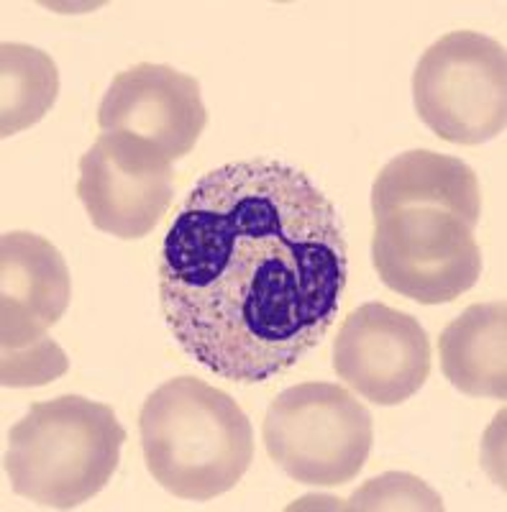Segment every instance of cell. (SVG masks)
Returning a JSON list of instances; mask_svg holds the SVG:
<instances>
[{
  "instance_id": "cell-2",
  "label": "cell",
  "mask_w": 507,
  "mask_h": 512,
  "mask_svg": "<svg viewBox=\"0 0 507 512\" xmlns=\"http://www.w3.org/2000/svg\"><path fill=\"white\" fill-rule=\"evenodd\" d=\"M139 433L149 474L180 500L226 495L254 461V431L239 402L195 377L159 384L144 400Z\"/></svg>"
},
{
  "instance_id": "cell-5",
  "label": "cell",
  "mask_w": 507,
  "mask_h": 512,
  "mask_svg": "<svg viewBox=\"0 0 507 512\" xmlns=\"http://www.w3.org/2000/svg\"><path fill=\"white\" fill-rule=\"evenodd\" d=\"M477 216L438 203H405L374 213L372 262L379 280L420 305H446L482 277Z\"/></svg>"
},
{
  "instance_id": "cell-6",
  "label": "cell",
  "mask_w": 507,
  "mask_h": 512,
  "mask_svg": "<svg viewBox=\"0 0 507 512\" xmlns=\"http://www.w3.org/2000/svg\"><path fill=\"white\" fill-rule=\"evenodd\" d=\"M262 438L269 459L290 479L338 487L362 474L374 446V423L341 384L303 382L269 405Z\"/></svg>"
},
{
  "instance_id": "cell-14",
  "label": "cell",
  "mask_w": 507,
  "mask_h": 512,
  "mask_svg": "<svg viewBox=\"0 0 507 512\" xmlns=\"http://www.w3.org/2000/svg\"><path fill=\"white\" fill-rule=\"evenodd\" d=\"M336 510H443L441 497L420 477L387 472L369 479L349 500H333Z\"/></svg>"
},
{
  "instance_id": "cell-7",
  "label": "cell",
  "mask_w": 507,
  "mask_h": 512,
  "mask_svg": "<svg viewBox=\"0 0 507 512\" xmlns=\"http://www.w3.org/2000/svg\"><path fill=\"white\" fill-rule=\"evenodd\" d=\"M418 118L438 139L477 146L507 126V52L479 31L433 41L413 72Z\"/></svg>"
},
{
  "instance_id": "cell-13",
  "label": "cell",
  "mask_w": 507,
  "mask_h": 512,
  "mask_svg": "<svg viewBox=\"0 0 507 512\" xmlns=\"http://www.w3.org/2000/svg\"><path fill=\"white\" fill-rule=\"evenodd\" d=\"M59 93L54 59L29 44L0 47V136L21 134L47 116Z\"/></svg>"
},
{
  "instance_id": "cell-3",
  "label": "cell",
  "mask_w": 507,
  "mask_h": 512,
  "mask_svg": "<svg viewBox=\"0 0 507 512\" xmlns=\"http://www.w3.org/2000/svg\"><path fill=\"white\" fill-rule=\"evenodd\" d=\"M126 431L113 408L80 395L34 402L8 433L6 474L18 497L72 510L116 474Z\"/></svg>"
},
{
  "instance_id": "cell-8",
  "label": "cell",
  "mask_w": 507,
  "mask_h": 512,
  "mask_svg": "<svg viewBox=\"0 0 507 512\" xmlns=\"http://www.w3.org/2000/svg\"><path fill=\"white\" fill-rule=\"evenodd\" d=\"M77 198L98 231L144 239L175 198L172 162L141 136L100 134L80 157Z\"/></svg>"
},
{
  "instance_id": "cell-9",
  "label": "cell",
  "mask_w": 507,
  "mask_h": 512,
  "mask_svg": "<svg viewBox=\"0 0 507 512\" xmlns=\"http://www.w3.org/2000/svg\"><path fill=\"white\" fill-rule=\"evenodd\" d=\"M333 369L356 395L379 408H395L426 384L431 341L413 315L385 303H364L341 323Z\"/></svg>"
},
{
  "instance_id": "cell-11",
  "label": "cell",
  "mask_w": 507,
  "mask_h": 512,
  "mask_svg": "<svg viewBox=\"0 0 507 512\" xmlns=\"http://www.w3.org/2000/svg\"><path fill=\"white\" fill-rule=\"evenodd\" d=\"M443 377L469 397H507L505 303L469 305L438 338Z\"/></svg>"
},
{
  "instance_id": "cell-12",
  "label": "cell",
  "mask_w": 507,
  "mask_h": 512,
  "mask_svg": "<svg viewBox=\"0 0 507 512\" xmlns=\"http://www.w3.org/2000/svg\"><path fill=\"white\" fill-rule=\"evenodd\" d=\"M405 203H438L482 216V190L474 169L456 157L413 149L382 167L372 185V213Z\"/></svg>"
},
{
  "instance_id": "cell-10",
  "label": "cell",
  "mask_w": 507,
  "mask_h": 512,
  "mask_svg": "<svg viewBox=\"0 0 507 512\" xmlns=\"http://www.w3.org/2000/svg\"><path fill=\"white\" fill-rule=\"evenodd\" d=\"M98 126L103 134L141 136L169 162H180L208 126L200 82L167 64H134L105 90Z\"/></svg>"
},
{
  "instance_id": "cell-1",
  "label": "cell",
  "mask_w": 507,
  "mask_h": 512,
  "mask_svg": "<svg viewBox=\"0 0 507 512\" xmlns=\"http://www.w3.org/2000/svg\"><path fill=\"white\" fill-rule=\"evenodd\" d=\"M349 277L344 221L303 169H210L164 233L159 303L200 367L259 384L295 367L336 320Z\"/></svg>"
},
{
  "instance_id": "cell-4",
  "label": "cell",
  "mask_w": 507,
  "mask_h": 512,
  "mask_svg": "<svg viewBox=\"0 0 507 512\" xmlns=\"http://www.w3.org/2000/svg\"><path fill=\"white\" fill-rule=\"evenodd\" d=\"M72 300L65 259L36 233L0 239V341L3 387H44L67 372V354L49 338Z\"/></svg>"
}]
</instances>
